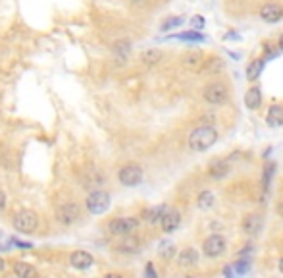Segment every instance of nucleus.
<instances>
[{
	"label": "nucleus",
	"instance_id": "b1692460",
	"mask_svg": "<svg viewBox=\"0 0 283 278\" xmlns=\"http://www.w3.org/2000/svg\"><path fill=\"white\" fill-rule=\"evenodd\" d=\"M214 201H216V197H214V193L212 191H202L200 195H198V199H197V205H198V209H202V211H206V209H210L212 205H214Z\"/></svg>",
	"mask_w": 283,
	"mask_h": 278
},
{
	"label": "nucleus",
	"instance_id": "f03ea898",
	"mask_svg": "<svg viewBox=\"0 0 283 278\" xmlns=\"http://www.w3.org/2000/svg\"><path fill=\"white\" fill-rule=\"evenodd\" d=\"M202 99L208 104H212V106H222L229 99V87L223 81H214V83H210V85L204 87Z\"/></svg>",
	"mask_w": 283,
	"mask_h": 278
},
{
	"label": "nucleus",
	"instance_id": "39448f33",
	"mask_svg": "<svg viewBox=\"0 0 283 278\" xmlns=\"http://www.w3.org/2000/svg\"><path fill=\"white\" fill-rule=\"evenodd\" d=\"M225 251H227V241H225V238H223L222 234H212L202 243V253L208 259H218Z\"/></svg>",
	"mask_w": 283,
	"mask_h": 278
},
{
	"label": "nucleus",
	"instance_id": "1a4fd4ad",
	"mask_svg": "<svg viewBox=\"0 0 283 278\" xmlns=\"http://www.w3.org/2000/svg\"><path fill=\"white\" fill-rule=\"evenodd\" d=\"M260 18L266 22V24H275L283 18V6L277 2H268L260 8Z\"/></svg>",
	"mask_w": 283,
	"mask_h": 278
},
{
	"label": "nucleus",
	"instance_id": "412c9836",
	"mask_svg": "<svg viewBox=\"0 0 283 278\" xmlns=\"http://www.w3.org/2000/svg\"><path fill=\"white\" fill-rule=\"evenodd\" d=\"M162 60V51L160 49H147L141 52V62L147 66H154Z\"/></svg>",
	"mask_w": 283,
	"mask_h": 278
},
{
	"label": "nucleus",
	"instance_id": "393cba45",
	"mask_svg": "<svg viewBox=\"0 0 283 278\" xmlns=\"http://www.w3.org/2000/svg\"><path fill=\"white\" fill-rule=\"evenodd\" d=\"M158 253H160L162 259H172L173 255H175V245L173 243H162V247L158 249Z\"/></svg>",
	"mask_w": 283,
	"mask_h": 278
},
{
	"label": "nucleus",
	"instance_id": "e433bc0d",
	"mask_svg": "<svg viewBox=\"0 0 283 278\" xmlns=\"http://www.w3.org/2000/svg\"><path fill=\"white\" fill-rule=\"evenodd\" d=\"M4 270V259H0V272Z\"/></svg>",
	"mask_w": 283,
	"mask_h": 278
},
{
	"label": "nucleus",
	"instance_id": "f704fd0d",
	"mask_svg": "<svg viewBox=\"0 0 283 278\" xmlns=\"http://www.w3.org/2000/svg\"><path fill=\"white\" fill-rule=\"evenodd\" d=\"M277 213H279V215L283 216V201L279 203V205H277Z\"/></svg>",
	"mask_w": 283,
	"mask_h": 278
},
{
	"label": "nucleus",
	"instance_id": "4468645a",
	"mask_svg": "<svg viewBox=\"0 0 283 278\" xmlns=\"http://www.w3.org/2000/svg\"><path fill=\"white\" fill-rule=\"evenodd\" d=\"M168 211H170V209H168L166 205L150 207L147 211H143V220L148 222V224H158V222H162V218H164V215H166Z\"/></svg>",
	"mask_w": 283,
	"mask_h": 278
},
{
	"label": "nucleus",
	"instance_id": "dca6fc26",
	"mask_svg": "<svg viewBox=\"0 0 283 278\" xmlns=\"http://www.w3.org/2000/svg\"><path fill=\"white\" fill-rule=\"evenodd\" d=\"M245 104L248 110H258L262 104V91L260 87H250L245 95Z\"/></svg>",
	"mask_w": 283,
	"mask_h": 278
},
{
	"label": "nucleus",
	"instance_id": "5701e85b",
	"mask_svg": "<svg viewBox=\"0 0 283 278\" xmlns=\"http://www.w3.org/2000/svg\"><path fill=\"white\" fill-rule=\"evenodd\" d=\"M129 51H131V43L129 41H118L114 45V52H116V58L120 60V64L125 62V58L129 56Z\"/></svg>",
	"mask_w": 283,
	"mask_h": 278
},
{
	"label": "nucleus",
	"instance_id": "bb28decb",
	"mask_svg": "<svg viewBox=\"0 0 283 278\" xmlns=\"http://www.w3.org/2000/svg\"><path fill=\"white\" fill-rule=\"evenodd\" d=\"M179 39H183V41H204V35L202 33H198V31H187V33H181V35H177Z\"/></svg>",
	"mask_w": 283,
	"mask_h": 278
},
{
	"label": "nucleus",
	"instance_id": "f3484780",
	"mask_svg": "<svg viewBox=\"0 0 283 278\" xmlns=\"http://www.w3.org/2000/svg\"><path fill=\"white\" fill-rule=\"evenodd\" d=\"M229 170H231V166H229V163L227 161H216V163H212L208 168V174L214 180H220V178L227 176L229 174Z\"/></svg>",
	"mask_w": 283,
	"mask_h": 278
},
{
	"label": "nucleus",
	"instance_id": "a211bd4d",
	"mask_svg": "<svg viewBox=\"0 0 283 278\" xmlns=\"http://www.w3.org/2000/svg\"><path fill=\"white\" fill-rule=\"evenodd\" d=\"M266 120H268V126L271 127L283 126V104H273V106H270Z\"/></svg>",
	"mask_w": 283,
	"mask_h": 278
},
{
	"label": "nucleus",
	"instance_id": "aec40b11",
	"mask_svg": "<svg viewBox=\"0 0 283 278\" xmlns=\"http://www.w3.org/2000/svg\"><path fill=\"white\" fill-rule=\"evenodd\" d=\"M139 249H141V241L135 236H125V240L118 245L120 253H137Z\"/></svg>",
	"mask_w": 283,
	"mask_h": 278
},
{
	"label": "nucleus",
	"instance_id": "20e7f679",
	"mask_svg": "<svg viewBox=\"0 0 283 278\" xmlns=\"http://www.w3.org/2000/svg\"><path fill=\"white\" fill-rule=\"evenodd\" d=\"M14 228L20 232V234H31V232H35L39 226V216L37 213H33V211H20L18 215L14 216Z\"/></svg>",
	"mask_w": 283,
	"mask_h": 278
},
{
	"label": "nucleus",
	"instance_id": "423d86ee",
	"mask_svg": "<svg viewBox=\"0 0 283 278\" xmlns=\"http://www.w3.org/2000/svg\"><path fill=\"white\" fill-rule=\"evenodd\" d=\"M143 168L139 165H125L120 168V172H118V180H120V184L125 186V188H135L139 186L141 182H143Z\"/></svg>",
	"mask_w": 283,
	"mask_h": 278
},
{
	"label": "nucleus",
	"instance_id": "ddd939ff",
	"mask_svg": "<svg viewBox=\"0 0 283 278\" xmlns=\"http://www.w3.org/2000/svg\"><path fill=\"white\" fill-rule=\"evenodd\" d=\"M93 263H95L93 255L87 251H74L72 257H70V265L77 268V270H87V268L93 266Z\"/></svg>",
	"mask_w": 283,
	"mask_h": 278
},
{
	"label": "nucleus",
	"instance_id": "9d476101",
	"mask_svg": "<svg viewBox=\"0 0 283 278\" xmlns=\"http://www.w3.org/2000/svg\"><path fill=\"white\" fill-rule=\"evenodd\" d=\"M181 64H183V68H187L189 72H200V70L206 66L202 52H198V51H191V52H187V54H183Z\"/></svg>",
	"mask_w": 283,
	"mask_h": 278
},
{
	"label": "nucleus",
	"instance_id": "473e14b6",
	"mask_svg": "<svg viewBox=\"0 0 283 278\" xmlns=\"http://www.w3.org/2000/svg\"><path fill=\"white\" fill-rule=\"evenodd\" d=\"M193 24H195L197 27H202L204 26V20H202V18H195V20H193Z\"/></svg>",
	"mask_w": 283,
	"mask_h": 278
},
{
	"label": "nucleus",
	"instance_id": "c756f323",
	"mask_svg": "<svg viewBox=\"0 0 283 278\" xmlns=\"http://www.w3.org/2000/svg\"><path fill=\"white\" fill-rule=\"evenodd\" d=\"M183 24V18H172V20H168L164 26H162V31H170L172 27H177Z\"/></svg>",
	"mask_w": 283,
	"mask_h": 278
},
{
	"label": "nucleus",
	"instance_id": "a878e982",
	"mask_svg": "<svg viewBox=\"0 0 283 278\" xmlns=\"http://www.w3.org/2000/svg\"><path fill=\"white\" fill-rule=\"evenodd\" d=\"M223 60H220V58H212L210 62H206V70H208L210 74H218V72H222L223 70Z\"/></svg>",
	"mask_w": 283,
	"mask_h": 278
},
{
	"label": "nucleus",
	"instance_id": "4be33fe9",
	"mask_svg": "<svg viewBox=\"0 0 283 278\" xmlns=\"http://www.w3.org/2000/svg\"><path fill=\"white\" fill-rule=\"evenodd\" d=\"M264 62H266V60L258 58V60H252V62L248 64V68H246V79H248V81L258 79L260 74H262V70H264Z\"/></svg>",
	"mask_w": 283,
	"mask_h": 278
},
{
	"label": "nucleus",
	"instance_id": "7c9ffc66",
	"mask_svg": "<svg viewBox=\"0 0 283 278\" xmlns=\"http://www.w3.org/2000/svg\"><path fill=\"white\" fill-rule=\"evenodd\" d=\"M145 276L147 278H158V274H156V270H154V265H152V263H148L147 268H145Z\"/></svg>",
	"mask_w": 283,
	"mask_h": 278
},
{
	"label": "nucleus",
	"instance_id": "f257e3e1",
	"mask_svg": "<svg viewBox=\"0 0 283 278\" xmlns=\"http://www.w3.org/2000/svg\"><path fill=\"white\" fill-rule=\"evenodd\" d=\"M218 137L220 133L214 126H198L189 133V149L195 153L208 151L212 145H216Z\"/></svg>",
	"mask_w": 283,
	"mask_h": 278
},
{
	"label": "nucleus",
	"instance_id": "6e6552de",
	"mask_svg": "<svg viewBox=\"0 0 283 278\" xmlns=\"http://www.w3.org/2000/svg\"><path fill=\"white\" fill-rule=\"evenodd\" d=\"M77 218H79V207H77V203H62L60 207L56 209V220L60 224H64V226L74 224Z\"/></svg>",
	"mask_w": 283,
	"mask_h": 278
},
{
	"label": "nucleus",
	"instance_id": "7ed1b4c3",
	"mask_svg": "<svg viewBox=\"0 0 283 278\" xmlns=\"http://www.w3.org/2000/svg\"><path fill=\"white\" fill-rule=\"evenodd\" d=\"M85 207L91 215H102V213H106L110 209V193L102 190L89 193L85 199Z\"/></svg>",
	"mask_w": 283,
	"mask_h": 278
},
{
	"label": "nucleus",
	"instance_id": "58836bf2",
	"mask_svg": "<svg viewBox=\"0 0 283 278\" xmlns=\"http://www.w3.org/2000/svg\"><path fill=\"white\" fill-rule=\"evenodd\" d=\"M279 49H283V35H281V39H279Z\"/></svg>",
	"mask_w": 283,
	"mask_h": 278
},
{
	"label": "nucleus",
	"instance_id": "cd10ccee",
	"mask_svg": "<svg viewBox=\"0 0 283 278\" xmlns=\"http://www.w3.org/2000/svg\"><path fill=\"white\" fill-rule=\"evenodd\" d=\"M273 172H275V165H268L266 168H264V188L268 190L270 188V182H271V176H273Z\"/></svg>",
	"mask_w": 283,
	"mask_h": 278
},
{
	"label": "nucleus",
	"instance_id": "6ab92c4d",
	"mask_svg": "<svg viewBox=\"0 0 283 278\" xmlns=\"http://www.w3.org/2000/svg\"><path fill=\"white\" fill-rule=\"evenodd\" d=\"M14 274L18 278H37V270L25 261H18L14 265Z\"/></svg>",
	"mask_w": 283,
	"mask_h": 278
},
{
	"label": "nucleus",
	"instance_id": "9b49d317",
	"mask_svg": "<svg viewBox=\"0 0 283 278\" xmlns=\"http://www.w3.org/2000/svg\"><path fill=\"white\" fill-rule=\"evenodd\" d=\"M262 226H264V218L260 215H256V213L246 215L245 218H243V224H241L243 232L248 234V236H256L260 230H262Z\"/></svg>",
	"mask_w": 283,
	"mask_h": 278
},
{
	"label": "nucleus",
	"instance_id": "72a5a7b5",
	"mask_svg": "<svg viewBox=\"0 0 283 278\" xmlns=\"http://www.w3.org/2000/svg\"><path fill=\"white\" fill-rule=\"evenodd\" d=\"M104 278H123L122 274H116V272H112V274H106Z\"/></svg>",
	"mask_w": 283,
	"mask_h": 278
},
{
	"label": "nucleus",
	"instance_id": "2f4dec72",
	"mask_svg": "<svg viewBox=\"0 0 283 278\" xmlns=\"http://www.w3.org/2000/svg\"><path fill=\"white\" fill-rule=\"evenodd\" d=\"M4 207H6V195L0 191V213L4 211Z\"/></svg>",
	"mask_w": 283,
	"mask_h": 278
},
{
	"label": "nucleus",
	"instance_id": "c85d7f7f",
	"mask_svg": "<svg viewBox=\"0 0 283 278\" xmlns=\"http://www.w3.org/2000/svg\"><path fill=\"white\" fill-rule=\"evenodd\" d=\"M248 268H250V259H239L235 263V272H239V274H245Z\"/></svg>",
	"mask_w": 283,
	"mask_h": 278
},
{
	"label": "nucleus",
	"instance_id": "c9c22d12",
	"mask_svg": "<svg viewBox=\"0 0 283 278\" xmlns=\"http://www.w3.org/2000/svg\"><path fill=\"white\" fill-rule=\"evenodd\" d=\"M277 266H279V272H281V274H283V257H281V259H279V265H277Z\"/></svg>",
	"mask_w": 283,
	"mask_h": 278
},
{
	"label": "nucleus",
	"instance_id": "2eb2a0df",
	"mask_svg": "<svg viewBox=\"0 0 283 278\" xmlns=\"http://www.w3.org/2000/svg\"><path fill=\"white\" fill-rule=\"evenodd\" d=\"M177 265L181 266V268L197 266L198 265V253H197V249H193V247H187V249H183V251L179 253V257H177Z\"/></svg>",
	"mask_w": 283,
	"mask_h": 278
},
{
	"label": "nucleus",
	"instance_id": "f8f14e48",
	"mask_svg": "<svg viewBox=\"0 0 283 278\" xmlns=\"http://www.w3.org/2000/svg\"><path fill=\"white\" fill-rule=\"evenodd\" d=\"M179 224H181V213L175 211V209H170V211L164 215V218H162V222H160L162 230H164L166 234L175 232V230L179 228Z\"/></svg>",
	"mask_w": 283,
	"mask_h": 278
},
{
	"label": "nucleus",
	"instance_id": "0eeeda50",
	"mask_svg": "<svg viewBox=\"0 0 283 278\" xmlns=\"http://www.w3.org/2000/svg\"><path fill=\"white\" fill-rule=\"evenodd\" d=\"M139 226V220L133 216H122V218H114L108 222V230L114 236H131Z\"/></svg>",
	"mask_w": 283,
	"mask_h": 278
},
{
	"label": "nucleus",
	"instance_id": "4c0bfd02",
	"mask_svg": "<svg viewBox=\"0 0 283 278\" xmlns=\"http://www.w3.org/2000/svg\"><path fill=\"white\" fill-rule=\"evenodd\" d=\"M131 2H133V4H143L145 0H131Z\"/></svg>",
	"mask_w": 283,
	"mask_h": 278
}]
</instances>
